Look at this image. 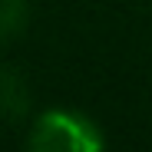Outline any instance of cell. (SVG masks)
<instances>
[{"instance_id":"cell-1","label":"cell","mask_w":152,"mask_h":152,"mask_svg":"<svg viewBox=\"0 0 152 152\" xmlns=\"http://www.w3.org/2000/svg\"><path fill=\"white\" fill-rule=\"evenodd\" d=\"M30 152H106L99 126L76 109H46L30 129Z\"/></svg>"},{"instance_id":"cell-2","label":"cell","mask_w":152,"mask_h":152,"mask_svg":"<svg viewBox=\"0 0 152 152\" xmlns=\"http://www.w3.org/2000/svg\"><path fill=\"white\" fill-rule=\"evenodd\" d=\"M30 106V89L13 66H0V116L17 119Z\"/></svg>"},{"instance_id":"cell-3","label":"cell","mask_w":152,"mask_h":152,"mask_svg":"<svg viewBox=\"0 0 152 152\" xmlns=\"http://www.w3.org/2000/svg\"><path fill=\"white\" fill-rule=\"evenodd\" d=\"M27 27V0H0V43L13 40Z\"/></svg>"}]
</instances>
